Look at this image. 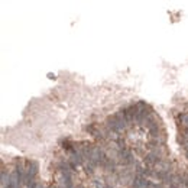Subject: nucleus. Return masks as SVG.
Here are the masks:
<instances>
[{"instance_id":"nucleus-1","label":"nucleus","mask_w":188,"mask_h":188,"mask_svg":"<svg viewBox=\"0 0 188 188\" xmlns=\"http://www.w3.org/2000/svg\"><path fill=\"white\" fill-rule=\"evenodd\" d=\"M119 161L122 162L123 165H130L135 162V158H133V154L130 149L127 148H122L120 149V154H119Z\"/></svg>"},{"instance_id":"nucleus-2","label":"nucleus","mask_w":188,"mask_h":188,"mask_svg":"<svg viewBox=\"0 0 188 188\" xmlns=\"http://www.w3.org/2000/svg\"><path fill=\"white\" fill-rule=\"evenodd\" d=\"M179 142L182 145H188V127L184 130V135H182V138H179Z\"/></svg>"},{"instance_id":"nucleus-3","label":"nucleus","mask_w":188,"mask_h":188,"mask_svg":"<svg viewBox=\"0 0 188 188\" xmlns=\"http://www.w3.org/2000/svg\"><path fill=\"white\" fill-rule=\"evenodd\" d=\"M94 185H96V188H106L104 181H101V179H96L94 181Z\"/></svg>"},{"instance_id":"nucleus-4","label":"nucleus","mask_w":188,"mask_h":188,"mask_svg":"<svg viewBox=\"0 0 188 188\" xmlns=\"http://www.w3.org/2000/svg\"><path fill=\"white\" fill-rule=\"evenodd\" d=\"M179 119H181L182 124H187V126H188V114H182V116H181Z\"/></svg>"},{"instance_id":"nucleus-5","label":"nucleus","mask_w":188,"mask_h":188,"mask_svg":"<svg viewBox=\"0 0 188 188\" xmlns=\"http://www.w3.org/2000/svg\"><path fill=\"white\" fill-rule=\"evenodd\" d=\"M51 188H58V187H51Z\"/></svg>"},{"instance_id":"nucleus-6","label":"nucleus","mask_w":188,"mask_h":188,"mask_svg":"<svg viewBox=\"0 0 188 188\" xmlns=\"http://www.w3.org/2000/svg\"><path fill=\"white\" fill-rule=\"evenodd\" d=\"M132 188H133V187H132Z\"/></svg>"}]
</instances>
